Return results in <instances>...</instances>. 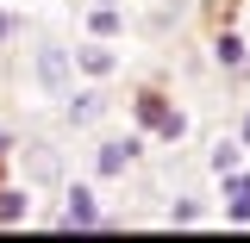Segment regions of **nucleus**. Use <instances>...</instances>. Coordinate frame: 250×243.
<instances>
[{
  "label": "nucleus",
  "instance_id": "obj_1",
  "mask_svg": "<svg viewBox=\"0 0 250 243\" xmlns=\"http://www.w3.org/2000/svg\"><path fill=\"white\" fill-rule=\"evenodd\" d=\"M131 112H138V131H144V137H163V144H182L188 137V112L169 106L163 88H138L131 93Z\"/></svg>",
  "mask_w": 250,
  "mask_h": 243
},
{
  "label": "nucleus",
  "instance_id": "obj_2",
  "mask_svg": "<svg viewBox=\"0 0 250 243\" xmlns=\"http://www.w3.org/2000/svg\"><path fill=\"white\" fill-rule=\"evenodd\" d=\"M100 224V193L82 181H69L62 187V212H57V231H94Z\"/></svg>",
  "mask_w": 250,
  "mask_h": 243
},
{
  "label": "nucleus",
  "instance_id": "obj_3",
  "mask_svg": "<svg viewBox=\"0 0 250 243\" xmlns=\"http://www.w3.org/2000/svg\"><path fill=\"white\" fill-rule=\"evenodd\" d=\"M138 156H144V131H125V137H106V144L94 150V175H106V181H113V175H125V168L138 162Z\"/></svg>",
  "mask_w": 250,
  "mask_h": 243
},
{
  "label": "nucleus",
  "instance_id": "obj_4",
  "mask_svg": "<svg viewBox=\"0 0 250 243\" xmlns=\"http://www.w3.org/2000/svg\"><path fill=\"white\" fill-rule=\"evenodd\" d=\"M69 56H75V69H82L88 81H106V75H119V50H113V37H82Z\"/></svg>",
  "mask_w": 250,
  "mask_h": 243
},
{
  "label": "nucleus",
  "instance_id": "obj_5",
  "mask_svg": "<svg viewBox=\"0 0 250 243\" xmlns=\"http://www.w3.org/2000/svg\"><path fill=\"white\" fill-rule=\"evenodd\" d=\"M69 75H75V56H69L62 44H44V50H38V81L62 100V93H69Z\"/></svg>",
  "mask_w": 250,
  "mask_h": 243
},
{
  "label": "nucleus",
  "instance_id": "obj_6",
  "mask_svg": "<svg viewBox=\"0 0 250 243\" xmlns=\"http://www.w3.org/2000/svg\"><path fill=\"white\" fill-rule=\"evenodd\" d=\"M100 112H106V93H100V88H69V93H62V119H69V125H94Z\"/></svg>",
  "mask_w": 250,
  "mask_h": 243
},
{
  "label": "nucleus",
  "instance_id": "obj_7",
  "mask_svg": "<svg viewBox=\"0 0 250 243\" xmlns=\"http://www.w3.org/2000/svg\"><path fill=\"white\" fill-rule=\"evenodd\" d=\"M213 62H219V69H250V44H244L231 25H225V31L213 37Z\"/></svg>",
  "mask_w": 250,
  "mask_h": 243
},
{
  "label": "nucleus",
  "instance_id": "obj_8",
  "mask_svg": "<svg viewBox=\"0 0 250 243\" xmlns=\"http://www.w3.org/2000/svg\"><path fill=\"white\" fill-rule=\"evenodd\" d=\"M25 218H31V187L0 181V224H25Z\"/></svg>",
  "mask_w": 250,
  "mask_h": 243
},
{
  "label": "nucleus",
  "instance_id": "obj_9",
  "mask_svg": "<svg viewBox=\"0 0 250 243\" xmlns=\"http://www.w3.org/2000/svg\"><path fill=\"white\" fill-rule=\"evenodd\" d=\"M119 31H125V13L106 6V0H94L88 6V37H119Z\"/></svg>",
  "mask_w": 250,
  "mask_h": 243
},
{
  "label": "nucleus",
  "instance_id": "obj_10",
  "mask_svg": "<svg viewBox=\"0 0 250 243\" xmlns=\"http://www.w3.org/2000/svg\"><path fill=\"white\" fill-rule=\"evenodd\" d=\"M207 162H213V175H231V168L244 162V137H219V144H213V156H207Z\"/></svg>",
  "mask_w": 250,
  "mask_h": 243
},
{
  "label": "nucleus",
  "instance_id": "obj_11",
  "mask_svg": "<svg viewBox=\"0 0 250 243\" xmlns=\"http://www.w3.org/2000/svg\"><path fill=\"white\" fill-rule=\"evenodd\" d=\"M200 212H207V206H200V200H169V224H200Z\"/></svg>",
  "mask_w": 250,
  "mask_h": 243
},
{
  "label": "nucleus",
  "instance_id": "obj_12",
  "mask_svg": "<svg viewBox=\"0 0 250 243\" xmlns=\"http://www.w3.org/2000/svg\"><path fill=\"white\" fill-rule=\"evenodd\" d=\"M225 218L231 224H250V193H225Z\"/></svg>",
  "mask_w": 250,
  "mask_h": 243
},
{
  "label": "nucleus",
  "instance_id": "obj_13",
  "mask_svg": "<svg viewBox=\"0 0 250 243\" xmlns=\"http://www.w3.org/2000/svg\"><path fill=\"white\" fill-rule=\"evenodd\" d=\"M19 31H25V25H19V19H13V13H0V44H13V37H19Z\"/></svg>",
  "mask_w": 250,
  "mask_h": 243
},
{
  "label": "nucleus",
  "instance_id": "obj_14",
  "mask_svg": "<svg viewBox=\"0 0 250 243\" xmlns=\"http://www.w3.org/2000/svg\"><path fill=\"white\" fill-rule=\"evenodd\" d=\"M0 156H13V125H0Z\"/></svg>",
  "mask_w": 250,
  "mask_h": 243
},
{
  "label": "nucleus",
  "instance_id": "obj_15",
  "mask_svg": "<svg viewBox=\"0 0 250 243\" xmlns=\"http://www.w3.org/2000/svg\"><path fill=\"white\" fill-rule=\"evenodd\" d=\"M238 137H244V150H250V106H244V125H238Z\"/></svg>",
  "mask_w": 250,
  "mask_h": 243
},
{
  "label": "nucleus",
  "instance_id": "obj_16",
  "mask_svg": "<svg viewBox=\"0 0 250 243\" xmlns=\"http://www.w3.org/2000/svg\"><path fill=\"white\" fill-rule=\"evenodd\" d=\"M106 6H119V0H106Z\"/></svg>",
  "mask_w": 250,
  "mask_h": 243
}]
</instances>
